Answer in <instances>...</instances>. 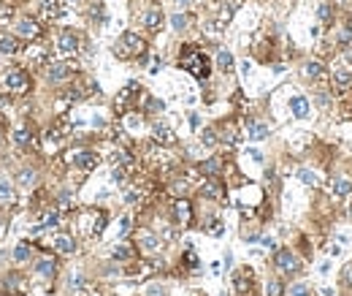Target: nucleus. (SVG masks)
I'll return each instance as SVG.
<instances>
[{
  "mask_svg": "<svg viewBox=\"0 0 352 296\" xmlns=\"http://www.w3.org/2000/svg\"><path fill=\"white\" fill-rule=\"evenodd\" d=\"M19 185V188H25V190H30V188H35V182H38V171L33 169V166H25V169H19V174H17V180H14Z\"/></svg>",
  "mask_w": 352,
  "mask_h": 296,
  "instance_id": "ddd939ff",
  "label": "nucleus"
},
{
  "mask_svg": "<svg viewBox=\"0 0 352 296\" xmlns=\"http://www.w3.org/2000/svg\"><path fill=\"white\" fill-rule=\"evenodd\" d=\"M174 215H176V223H190V217H192L190 201H187V199H179L176 204H174Z\"/></svg>",
  "mask_w": 352,
  "mask_h": 296,
  "instance_id": "a211bd4d",
  "label": "nucleus"
},
{
  "mask_svg": "<svg viewBox=\"0 0 352 296\" xmlns=\"http://www.w3.org/2000/svg\"><path fill=\"white\" fill-rule=\"evenodd\" d=\"M201 171H203V174H209V177H217V174H220V160L211 158L206 163H201Z\"/></svg>",
  "mask_w": 352,
  "mask_h": 296,
  "instance_id": "bb28decb",
  "label": "nucleus"
},
{
  "mask_svg": "<svg viewBox=\"0 0 352 296\" xmlns=\"http://www.w3.org/2000/svg\"><path fill=\"white\" fill-rule=\"evenodd\" d=\"M19 52V38L9 36V33H0V54H17Z\"/></svg>",
  "mask_w": 352,
  "mask_h": 296,
  "instance_id": "f3484780",
  "label": "nucleus"
},
{
  "mask_svg": "<svg viewBox=\"0 0 352 296\" xmlns=\"http://www.w3.org/2000/svg\"><path fill=\"white\" fill-rule=\"evenodd\" d=\"M317 17H320V22H325V25H328V22H331V17H333L331 6H328V3H320V6H317Z\"/></svg>",
  "mask_w": 352,
  "mask_h": 296,
  "instance_id": "72a5a7b5",
  "label": "nucleus"
},
{
  "mask_svg": "<svg viewBox=\"0 0 352 296\" xmlns=\"http://www.w3.org/2000/svg\"><path fill=\"white\" fill-rule=\"evenodd\" d=\"M349 82H352V74H349V68L339 65V68H336V71H333V90H336V92H339V95H341V92L349 87Z\"/></svg>",
  "mask_w": 352,
  "mask_h": 296,
  "instance_id": "4468645a",
  "label": "nucleus"
},
{
  "mask_svg": "<svg viewBox=\"0 0 352 296\" xmlns=\"http://www.w3.org/2000/svg\"><path fill=\"white\" fill-rule=\"evenodd\" d=\"M144 296H168V285H163V283L154 280V283H149L144 288Z\"/></svg>",
  "mask_w": 352,
  "mask_h": 296,
  "instance_id": "b1692460",
  "label": "nucleus"
},
{
  "mask_svg": "<svg viewBox=\"0 0 352 296\" xmlns=\"http://www.w3.org/2000/svg\"><path fill=\"white\" fill-rule=\"evenodd\" d=\"M141 22H144V27L149 30V33H158V30L163 27V11L158 9V6H152V9H146V11H144Z\"/></svg>",
  "mask_w": 352,
  "mask_h": 296,
  "instance_id": "9d476101",
  "label": "nucleus"
},
{
  "mask_svg": "<svg viewBox=\"0 0 352 296\" xmlns=\"http://www.w3.org/2000/svg\"><path fill=\"white\" fill-rule=\"evenodd\" d=\"M273 261H277V269L282 272V275H295V272L301 269V261L295 258V253H293V250H287V247H282Z\"/></svg>",
  "mask_w": 352,
  "mask_h": 296,
  "instance_id": "0eeeda50",
  "label": "nucleus"
},
{
  "mask_svg": "<svg viewBox=\"0 0 352 296\" xmlns=\"http://www.w3.org/2000/svg\"><path fill=\"white\" fill-rule=\"evenodd\" d=\"M217 68H220V71H233V54L228 52V49H220L217 52Z\"/></svg>",
  "mask_w": 352,
  "mask_h": 296,
  "instance_id": "412c9836",
  "label": "nucleus"
},
{
  "mask_svg": "<svg viewBox=\"0 0 352 296\" xmlns=\"http://www.w3.org/2000/svg\"><path fill=\"white\" fill-rule=\"evenodd\" d=\"M65 3H70V6H79V3H82V0H65Z\"/></svg>",
  "mask_w": 352,
  "mask_h": 296,
  "instance_id": "4c0bfd02",
  "label": "nucleus"
},
{
  "mask_svg": "<svg viewBox=\"0 0 352 296\" xmlns=\"http://www.w3.org/2000/svg\"><path fill=\"white\" fill-rule=\"evenodd\" d=\"M14 142H17L19 147H30V142H33V134L25 128H19V130H14Z\"/></svg>",
  "mask_w": 352,
  "mask_h": 296,
  "instance_id": "a878e982",
  "label": "nucleus"
},
{
  "mask_svg": "<svg viewBox=\"0 0 352 296\" xmlns=\"http://www.w3.org/2000/svg\"><path fill=\"white\" fill-rule=\"evenodd\" d=\"M236 288H239L241 293H244V291H249V272H247V269H244V272H239V275H236Z\"/></svg>",
  "mask_w": 352,
  "mask_h": 296,
  "instance_id": "473e14b6",
  "label": "nucleus"
},
{
  "mask_svg": "<svg viewBox=\"0 0 352 296\" xmlns=\"http://www.w3.org/2000/svg\"><path fill=\"white\" fill-rule=\"evenodd\" d=\"M0 139H3V136H0Z\"/></svg>",
  "mask_w": 352,
  "mask_h": 296,
  "instance_id": "58836bf2",
  "label": "nucleus"
},
{
  "mask_svg": "<svg viewBox=\"0 0 352 296\" xmlns=\"http://www.w3.org/2000/svg\"><path fill=\"white\" fill-rule=\"evenodd\" d=\"M333 193L336 196H349L352 193V180H347V177H336L333 180Z\"/></svg>",
  "mask_w": 352,
  "mask_h": 296,
  "instance_id": "4be33fe9",
  "label": "nucleus"
},
{
  "mask_svg": "<svg viewBox=\"0 0 352 296\" xmlns=\"http://www.w3.org/2000/svg\"><path fill=\"white\" fill-rule=\"evenodd\" d=\"M30 258H33V247L27 242H19L14 247V264H30Z\"/></svg>",
  "mask_w": 352,
  "mask_h": 296,
  "instance_id": "6ab92c4d",
  "label": "nucleus"
},
{
  "mask_svg": "<svg viewBox=\"0 0 352 296\" xmlns=\"http://www.w3.org/2000/svg\"><path fill=\"white\" fill-rule=\"evenodd\" d=\"M249 136L260 142V139H265V136H268V128H265L263 122H252V125H249Z\"/></svg>",
  "mask_w": 352,
  "mask_h": 296,
  "instance_id": "cd10ccee",
  "label": "nucleus"
},
{
  "mask_svg": "<svg viewBox=\"0 0 352 296\" xmlns=\"http://www.w3.org/2000/svg\"><path fill=\"white\" fill-rule=\"evenodd\" d=\"M298 180L303 182V185H317L320 180H317V174L311 169H298Z\"/></svg>",
  "mask_w": 352,
  "mask_h": 296,
  "instance_id": "c756f323",
  "label": "nucleus"
},
{
  "mask_svg": "<svg viewBox=\"0 0 352 296\" xmlns=\"http://www.w3.org/2000/svg\"><path fill=\"white\" fill-rule=\"evenodd\" d=\"M11 33L17 38H22V41H35V38L41 36V25H38L33 17H19L11 25Z\"/></svg>",
  "mask_w": 352,
  "mask_h": 296,
  "instance_id": "20e7f679",
  "label": "nucleus"
},
{
  "mask_svg": "<svg viewBox=\"0 0 352 296\" xmlns=\"http://www.w3.org/2000/svg\"><path fill=\"white\" fill-rule=\"evenodd\" d=\"M171 27H174L176 33H182V30L190 27V17H187V14H174V17H171Z\"/></svg>",
  "mask_w": 352,
  "mask_h": 296,
  "instance_id": "5701e85b",
  "label": "nucleus"
},
{
  "mask_svg": "<svg viewBox=\"0 0 352 296\" xmlns=\"http://www.w3.org/2000/svg\"><path fill=\"white\" fill-rule=\"evenodd\" d=\"M114 258H116V261H128V258H133V247H130V245H116V247H114Z\"/></svg>",
  "mask_w": 352,
  "mask_h": 296,
  "instance_id": "c85d7f7f",
  "label": "nucleus"
},
{
  "mask_svg": "<svg viewBox=\"0 0 352 296\" xmlns=\"http://www.w3.org/2000/svg\"><path fill=\"white\" fill-rule=\"evenodd\" d=\"M54 250L62 253V255H73V253H76L73 237H68V234H60V237H54Z\"/></svg>",
  "mask_w": 352,
  "mask_h": 296,
  "instance_id": "dca6fc26",
  "label": "nucleus"
},
{
  "mask_svg": "<svg viewBox=\"0 0 352 296\" xmlns=\"http://www.w3.org/2000/svg\"><path fill=\"white\" fill-rule=\"evenodd\" d=\"M290 109H293L295 117H301V120H306V117H309V101L303 98V95H295L290 101Z\"/></svg>",
  "mask_w": 352,
  "mask_h": 296,
  "instance_id": "aec40b11",
  "label": "nucleus"
},
{
  "mask_svg": "<svg viewBox=\"0 0 352 296\" xmlns=\"http://www.w3.org/2000/svg\"><path fill=\"white\" fill-rule=\"evenodd\" d=\"M57 46L62 52H76L79 49V36H76L73 30H62V33L57 36Z\"/></svg>",
  "mask_w": 352,
  "mask_h": 296,
  "instance_id": "2eb2a0df",
  "label": "nucleus"
},
{
  "mask_svg": "<svg viewBox=\"0 0 352 296\" xmlns=\"http://www.w3.org/2000/svg\"><path fill=\"white\" fill-rule=\"evenodd\" d=\"M3 84L6 90L17 92V95H22V92H30V87H33V79H30L27 71H22V68H14V71H9L3 76Z\"/></svg>",
  "mask_w": 352,
  "mask_h": 296,
  "instance_id": "7ed1b4c3",
  "label": "nucleus"
},
{
  "mask_svg": "<svg viewBox=\"0 0 352 296\" xmlns=\"http://www.w3.org/2000/svg\"><path fill=\"white\" fill-rule=\"evenodd\" d=\"M203 193H206V196H211L214 201H220V199H222V188L217 185V180H214V182H209L206 188H203Z\"/></svg>",
  "mask_w": 352,
  "mask_h": 296,
  "instance_id": "2f4dec72",
  "label": "nucleus"
},
{
  "mask_svg": "<svg viewBox=\"0 0 352 296\" xmlns=\"http://www.w3.org/2000/svg\"><path fill=\"white\" fill-rule=\"evenodd\" d=\"M203 142H206V144H214V142H217L214 130H203Z\"/></svg>",
  "mask_w": 352,
  "mask_h": 296,
  "instance_id": "c9c22d12",
  "label": "nucleus"
},
{
  "mask_svg": "<svg viewBox=\"0 0 352 296\" xmlns=\"http://www.w3.org/2000/svg\"><path fill=\"white\" fill-rule=\"evenodd\" d=\"M303 74H306L309 79H317V76H323V74H325V68H323V63L311 60V63H306V68H303Z\"/></svg>",
  "mask_w": 352,
  "mask_h": 296,
  "instance_id": "393cba45",
  "label": "nucleus"
},
{
  "mask_svg": "<svg viewBox=\"0 0 352 296\" xmlns=\"http://www.w3.org/2000/svg\"><path fill=\"white\" fill-rule=\"evenodd\" d=\"M73 76H76L73 63H54V65H49V71H46L49 84H65L68 79H73Z\"/></svg>",
  "mask_w": 352,
  "mask_h": 296,
  "instance_id": "423d86ee",
  "label": "nucleus"
},
{
  "mask_svg": "<svg viewBox=\"0 0 352 296\" xmlns=\"http://www.w3.org/2000/svg\"><path fill=\"white\" fill-rule=\"evenodd\" d=\"M144 49H146L144 38L136 36V33H125V36H120V41H116V46H114L116 57H122V60L138 57V54H144Z\"/></svg>",
  "mask_w": 352,
  "mask_h": 296,
  "instance_id": "f03ea898",
  "label": "nucleus"
},
{
  "mask_svg": "<svg viewBox=\"0 0 352 296\" xmlns=\"http://www.w3.org/2000/svg\"><path fill=\"white\" fill-rule=\"evenodd\" d=\"M14 201H17V182L0 174V204H14Z\"/></svg>",
  "mask_w": 352,
  "mask_h": 296,
  "instance_id": "1a4fd4ad",
  "label": "nucleus"
},
{
  "mask_svg": "<svg viewBox=\"0 0 352 296\" xmlns=\"http://www.w3.org/2000/svg\"><path fill=\"white\" fill-rule=\"evenodd\" d=\"M0 291H3V296H22L27 291V280L22 272H9V275H3V280H0Z\"/></svg>",
  "mask_w": 352,
  "mask_h": 296,
  "instance_id": "39448f33",
  "label": "nucleus"
},
{
  "mask_svg": "<svg viewBox=\"0 0 352 296\" xmlns=\"http://www.w3.org/2000/svg\"><path fill=\"white\" fill-rule=\"evenodd\" d=\"M138 245H141V250H144V253H158L163 247L160 237H158V234H152V231H141L138 234Z\"/></svg>",
  "mask_w": 352,
  "mask_h": 296,
  "instance_id": "f8f14e48",
  "label": "nucleus"
},
{
  "mask_svg": "<svg viewBox=\"0 0 352 296\" xmlns=\"http://www.w3.org/2000/svg\"><path fill=\"white\" fill-rule=\"evenodd\" d=\"M70 160H73V166L76 169H82V171H90V169H95L98 166V155L92 152V150H76L73 155H70Z\"/></svg>",
  "mask_w": 352,
  "mask_h": 296,
  "instance_id": "6e6552de",
  "label": "nucleus"
},
{
  "mask_svg": "<svg viewBox=\"0 0 352 296\" xmlns=\"http://www.w3.org/2000/svg\"><path fill=\"white\" fill-rule=\"evenodd\" d=\"M35 275H41L44 280H54V275H57V261L49 258V255H44V258L35 261Z\"/></svg>",
  "mask_w": 352,
  "mask_h": 296,
  "instance_id": "9b49d317",
  "label": "nucleus"
},
{
  "mask_svg": "<svg viewBox=\"0 0 352 296\" xmlns=\"http://www.w3.org/2000/svg\"><path fill=\"white\" fill-rule=\"evenodd\" d=\"M174 3H176V6H187L190 0H174Z\"/></svg>",
  "mask_w": 352,
  "mask_h": 296,
  "instance_id": "e433bc0d",
  "label": "nucleus"
},
{
  "mask_svg": "<svg viewBox=\"0 0 352 296\" xmlns=\"http://www.w3.org/2000/svg\"><path fill=\"white\" fill-rule=\"evenodd\" d=\"M290 296H311V291L303 283H298V285H293V291H290Z\"/></svg>",
  "mask_w": 352,
  "mask_h": 296,
  "instance_id": "f704fd0d",
  "label": "nucleus"
},
{
  "mask_svg": "<svg viewBox=\"0 0 352 296\" xmlns=\"http://www.w3.org/2000/svg\"><path fill=\"white\" fill-rule=\"evenodd\" d=\"M265 296H282V280L271 277L268 283H265Z\"/></svg>",
  "mask_w": 352,
  "mask_h": 296,
  "instance_id": "7c9ffc66",
  "label": "nucleus"
},
{
  "mask_svg": "<svg viewBox=\"0 0 352 296\" xmlns=\"http://www.w3.org/2000/svg\"><path fill=\"white\" fill-rule=\"evenodd\" d=\"M182 65H184L192 76H198V79H206L209 71H211L209 57H206V54H203L201 49H195V46H187V49L182 52Z\"/></svg>",
  "mask_w": 352,
  "mask_h": 296,
  "instance_id": "f257e3e1",
  "label": "nucleus"
}]
</instances>
